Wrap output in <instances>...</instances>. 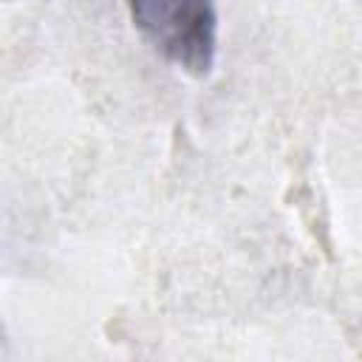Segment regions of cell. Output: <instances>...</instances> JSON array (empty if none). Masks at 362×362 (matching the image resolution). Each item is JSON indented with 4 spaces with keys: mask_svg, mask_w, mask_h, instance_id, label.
I'll return each instance as SVG.
<instances>
[{
    "mask_svg": "<svg viewBox=\"0 0 362 362\" xmlns=\"http://www.w3.org/2000/svg\"><path fill=\"white\" fill-rule=\"evenodd\" d=\"M139 31L178 68L206 74L218 51L215 0H130Z\"/></svg>",
    "mask_w": 362,
    "mask_h": 362,
    "instance_id": "6da1fadb",
    "label": "cell"
}]
</instances>
